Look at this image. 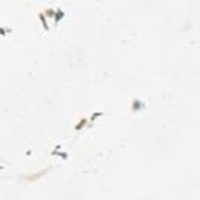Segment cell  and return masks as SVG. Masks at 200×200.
Listing matches in <instances>:
<instances>
[{"label":"cell","mask_w":200,"mask_h":200,"mask_svg":"<svg viewBox=\"0 0 200 200\" xmlns=\"http://www.w3.org/2000/svg\"><path fill=\"white\" fill-rule=\"evenodd\" d=\"M144 108V105L139 102V100H133V111H136V110H141Z\"/></svg>","instance_id":"277c9868"},{"label":"cell","mask_w":200,"mask_h":200,"mask_svg":"<svg viewBox=\"0 0 200 200\" xmlns=\"http://www.w3.org/2000/svg\"><path fill=\"white\" fill-rule=\"evenodd\" d=\"M52 155H60L61 158H67V153H66V152H58V149H56V150H53Z\"/></svg>","instance_id":"5b68a950"},{"label":"cell","mask_w":200,"mask_h":200,"mask_svg":"<svg viewBox=\"0 0 200 200\" xmlns=\"http://www.w3.org/2000/svg\"><path fill=\"white\" fill-rule=\"evenodd\" d=\"M11 30L9 28H3V30H0V36H2V35H5V33H9Z\"/></svg>","instance_id":"52a82bcc"},{"label":"cell","mask_w":200,"mask_h":200,"mask_svg":"<svg viewBox=\"0 0 200 200\" xmlns=\"http://www.w3.org/2000/svg\"><path fill=\"white\" fill-rule=\"evenodd\" d=\"M63 17H64V11H63V9H56V11H55V14H53V22L58 24Z\"/></svg>","instance_id":"7a4b0ae2"},{"label":"cell","mask_w":200,"mask_h":200,"mask_svg":"<svg viewBox=\"0 0 200 200\" xmlns=\"http://www.w3.org/2000/svg\"><path fill=\"white\" fill-rule=\"evenodd\" d=\"M38 17H39V20H41V24H42V27H44V30H49V24H47V19H45V16H44L42 13H41V14H39Z\"/></svg>","instance_id":"3957f363"},{"label":"cell","mask_w":200,"mask_h":200,"mask_svg":"<svg viewBox=\"0 0 200 200\" xmlns=\"http://www.w3.org/2000/svg\"><path fill=\"white\" fill-rule=\"evenodd\" d=\"M86 124H89V121L86 117H83V119H80L78 121V124L75 125V131H80V130H83L85 127H86Z\"/></svg>","instance_id":"6da1fadb"},{"label":"cell","mask_w":200,"mask_h":200,"mask_svg":"<svg viewBox=\"0 0 200 200\" xmlns=\"http://www.w3.org/2000/svg\"><path fill=\"white\" fill-rule=\"evenodd\" d=\"M44 13H45V16H47V17H52V19H53V14H55V9H45Z\"/></svg>","instance_id":"8992f818"}]
</instances>
